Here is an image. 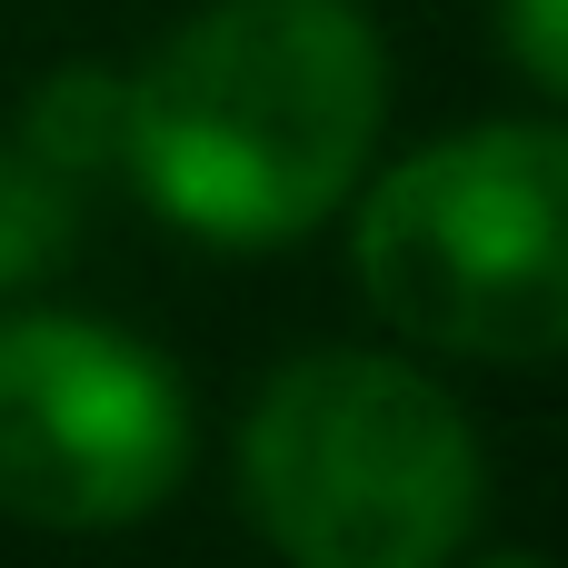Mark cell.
<instances>
[{"instance_id": "6da1fadb", "label": "cell", "mask_w": 568, "mask_h": 568, "mask_svg": "<svg viewBox=\"0 0 568 568\" xmlns=\"http://www.w3.org/2000/svg\"><path fill=\"white\" fill-rule=\"evenodd\" d=\"M389 50L359 0H210L120 80V170L220 250L310 240L379 150Z\"/></svg>"}, {"instance_id": "3957f363", "label": "cell", "mask_w": 568, "mask_h": 568, "mask_svg": "<svg viewBox=\"0 0 568 568\" xmlns=\"http://www.w3.org/2000/svg\"><path fill=\"white\" fill-rule=\"evenodd\" d=\"M369 310L449 359L568 349V120H479L409 150L359 200Z\"/></svg>"}, {"instance_id": "52a82bcc", "label": "cell", "mask_w": 568, "mask_h": 568, "mask_svg": "<svg viewBox=\"0 0 568 568\" xmlns=\"http://www.w3.org/2000/svg\"><path fill=\"white\" fill-rule=\"evenodd\" d=\"M489 20H499V50L519 60V80L568 100V0H489Z\"/></svg>"}, {"instance_id": "5b68a950", "label": "cell", "mask_w": 568, "mask_h": 568, "mask_svg": "<svg viewBox=\"0 0 568 568\" xmlns=\"http://www.w3.org/2000/svg\"><path fill=\"white\" fill-rule=\"evenodd\" d=\"M70 250H80V190L40 150L0 140V300L70 270Z\"/></svg>"}, {"instance_id": "7a4b0ae2", "label": "cell", "mask_w": 568, "mask_h": 568, "mask_svg": "<svg viewBox=\"0 0 568 568\" xmlns=\"http://www.w3.org/2000/svg\"><path fill=\"white\" fill-rule=\"evenodd\" d=\"M479 499L469 409L389 349H300L240 419V509L290 568H449Z\"/></svg>"}, {"instance_id": "8992f818", "label": "cell", "mask_w": 568, "mask_h": 568, "mask_svg": "<svg viewBox=\"0 0 568 568\" xmlns=\"http://www.w3.org/2000/svg\"><path fill=\"white\" fill-rule=\"evenodd\" d=\"M20 150H40L60 180H90L120 160V70H50L40 100L20 110Z\"/></svg>"}, {"instance_id": "ba28073f", "label": "cell", "mask_w": 568, "mask_h": 568, "mask_svg": "<svg viewBox=\"0 0 568 568\" xmlns=\"http://www.w3.org/2000/svg\"><path fill=\"white\" fill-rule=\"evenodd\" d=\"M479 568H559V559H529V549H499V559H479Z\"/></svg>"}, {"instance_id": "277c9868", "label": "cell", "mask_w": 568, "mask_h": 568, "mask_svg": "<svg viewBox=\"0 0 568 568\" xmlns=\"http://www.w3.org/2000/svg\"><path fill=\"white\" fill-rule=\"evenodd\" d=\"M190 469V389L110 320H0V509L30 529H130Z\"/></svg>"}]
</instances>
